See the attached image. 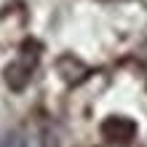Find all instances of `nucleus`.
<instances>
[{"instance_id":"obj_1","label":"nucleus","mask_w":147,"mask_h":147,"mask_svg":"<svg viewBox=\"0 0 147 147\" xmlns=\"http://www.w3.org/2000/svg\"><path fill=\"white\" fill-rule=\"evenodd\" d=\"M38 48L40 46H38L35 40H27L22 46V56L16 59L13 64L5 67V83H8L11 91H22L24 86L30 83L32 70H35V64H38Z\"/></svg>"},{"instance_id":"obj_2","label":"nucleus","mask_w":147,"mask_h":147,"mask_svg":"<svg viewBox=\"0 0 147 147\" xmlns=\"http://www.w3.org/2000/svg\"><path fill=\"white\" fill-rule=\"evenodd\" d=\"M102 134H105V139L110 142H118V144H126L134 139L136 134V123L131 118H107L105 123H102Z\"/></svg>"},{"instance_id":"obj_3","label":"nucleus","mask_w":147,"mask_h":147,"mask_svg":"<svg viewBox=\"0 0 147 147\" xmlns=\"http://www.w3.org/2000/svg\"><path fill=\"white\" fill-rule=\"evenodd\" d=\"M0 147H27V142L22 139V134H5L3 139H0Z\"/></svg>"}]
</instances>
